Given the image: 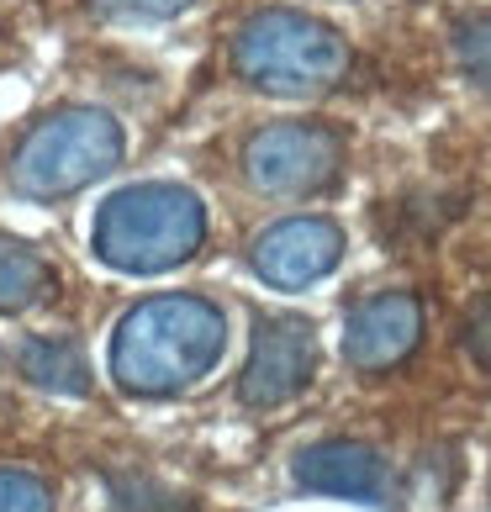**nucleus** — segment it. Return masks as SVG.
<instances>
[{
    "mask_svg": "<svg viewBox=\"0 0 491 512\" xmlns=\"http://www.w3.org/2000/svg\"><path fill=\"white\" fill-rule=\"evenodd\" d=\"M228 349V317L206 296H148L111 338V375L132 396H180L217 370Z\"/></svg>",
    "mask_w": 491,
    "mask_h": 512,
    "instance_id": "1",
    "label": "nucleus"
},
{
    "mask_svg": "<svg viewBox=\"0 0 491 512\" xmlns=\"http://www.w3.org/2000/svg\"><path fill=\"white\" fill-rule=\"evenodd\" d=\"M96 259L122 275H164L196 259L206 243V206L196 191L169 180H143L117 191L96 212Z\"/></svg>",
    "mask_w": 491,
    "mask_h": 512,
    "instance_id": "2",
    "label": "nucleus"
},
{
    "mask_svg": "<svg viewBox=\"0 0 491 512\" xmlns=\"http://www.w3.org/2000/svg\"><path fill=\"white\" fill-rule=\"evenodd\" d=\"M233 64L264 96L307 101L344 80L349 43L344 32L317 22L307 11H254L233 37Z\"/></svg>",
    "mask_w": 491,
    "mask_h": 512,
    "instance_id": "3",
    "label": "nucleus"
},
{
    "mask_svg": "<svg viewBox=\"0 0 491 512\" xmlns=\"http://www.w3.org/2000/svg\"><path fill=\"white\" fill-rule=\"evenodd\" d=\"M127 138L122 122L96 106H69L43 117L11 154V191L27 201H64L80 196L85 185L106 180L122 164Z\"/></svg>",
    "mask_w": 491,
    "mask_h": 512,
    "instance_id": "4",
    "label": "nucleus"
},
{
    "mask_svg": "<svg viewBox=\"0 0 491 512\" xmlns=\"http://www.w3.org/2000/svg\"><path fill=\"white\" fill-rule=\"evenodd\" d=\"M344 169V138L323 122H270L243 148V175L264 196H317Z\"/></svg>",
    "mask_w": 491,
    "mask_h": 512,
    "instance_id": "5",
    "label": "nucleus"
},
{
    "mask_svg": "<svg viewBox=\"0 0 491 512\" xmlns=\"http://www.w3.org/2000/svg\"><path fill=\"white\" fill-rule=\"evenodd\" d=\"M317 370V333L307 317H264L254 344H249V365L238 381V402L254 412L286 407L291 396L307 391Z\"/></svg>",
    "mask_w": 491,
    "mask_h": 512,
    "instance_id": "6",
    "label": "nucleus"
},
{
    "mask_svg": "<svg viewBox=\"0 0 491 512\" xmlns=\"http://www.w3.org/2000/svg\"><path fill=\"white\" fill-rule=\"evenodd\" d=\"M344 259V233L328 217H286L264 227L249 249V264L264 286L275 291H301L312 280H323L333 264Z\"/></svg>",
    "mask_w": 491,
    "mask_h": 512,
    "instance_id": "7",
    "label": "nucleus"
},
{
    "mask_svg": "<svg viewBox=\"0 0 491 512\" xmlns=\"http://www.w3.org/2000/svg\"><path fill=\"white\" fill-rule=\"evenodd\" d=\"M423 338V307L412 291H381L360 301V307L349 312L344 322V359L354 370L365 375H381L391 365H402V359L418 349Z\"/></svg>",
    "mask_w": 491,
    "mask_h": 512,
    "instance_id": "8",
    "label": "nucleus"
},
{
    "mask_svg": "<svg viewBox=\"0 0 491 512\" xmlns=\"http://www.w3.org/2000/svg\"><path fill=\"white\" fill-rule=\"evenodd\" d=\"M296 486L317 497H349V502H381L386 497V460L370 444L323 439L296 454Z\"/></svg>",
    "mask_w": 491,
    "mask_h": 512,
    "instance_id": "9",
    "label": "nucleus"
},
{
    "mask_svg": "<svg viewBox=\"0 0 491 512\" xmlns=\"http://www.w3.org/2000/svg\"><path fill=\"white\" fill-rule=\"evenodd\" d=\"M16 370L37 391H53V396H85L90 391V365H85L74 338H27L16 349Z\"/></svg>",
    "mask_w": 491,
    "mask_h": 512,
    "instance_id": "10",
    "label": "nucleus"
},
{
    "mask_svg": "<svg viewBox=\"0 0 491 512\" xmlns=\"http://www.w3.org/2000/svg\"><path fill=\"white\" fill-rule=\"evenodd\" d=\"M53 291L48 259L22 238L0 233V312H27L32 301H43Z\"/></svg>",
    "mask_w": 491,
    "mask_h": 512,
    "instance_id": "11",
    "label": "nucleus"
},
{
    "mask_svg": "<svg viewBox=\"0 0 491 512\" xmlns=\"http://www.w3.org/2000/svg\"><path fill=\"white\" fill-rule=\"evenodd\" d=\"M455 59L481 90H491V11H476V16H460L455 22Z\"/></svg>",
    "mask_w": 491,
    "mask_h": 512,
    "instance_id": "12",
    "label": "nucleus"
},
{
    "mask_svg": "<svg viewBox=\"0 0 491 512\" xmlns=\"http://www.w3.org/2000/svg\"><path fill=\"white\" fill-rule=\"evenodd\" d=\"M0 512H53V491L32 470H0Z\"/></svg>",
    "mask_w": 491,
    "mask_h": 512,
    "instance_id": "13",
    "label": "nucleus"
},
{
    "mask_svg": "<svg viewBox=\"0 0 491 512\" xmlns=\"http://www.w3.org/2000/svg\"><path fill=\"white\" fill-rule=\"evenodd\" d=\"M106 16H132V22H164V16H180L191 0H90Z\"/></svg>",
    "mask_w": 491,
    "mask_h": 512,
    "instance_id": "14",
    "label": "nucleus"
},
{
    "mask_svg": "<svg viewBox=\"0 0 491 512\" xmlns=\"http://www.w3.org/2000/svg\"><path fill=\"white\" fill-rule=\"evenodd\" d=\"M465 349H470V359H476V365L491 370V296H486L481 307L470 312V322H465Z\"/></svg>",
    "mask_w": 491,
    "mask_h": 512,
    "instance_id": "15",
    "label": "nucleus"
}]
</instances>
